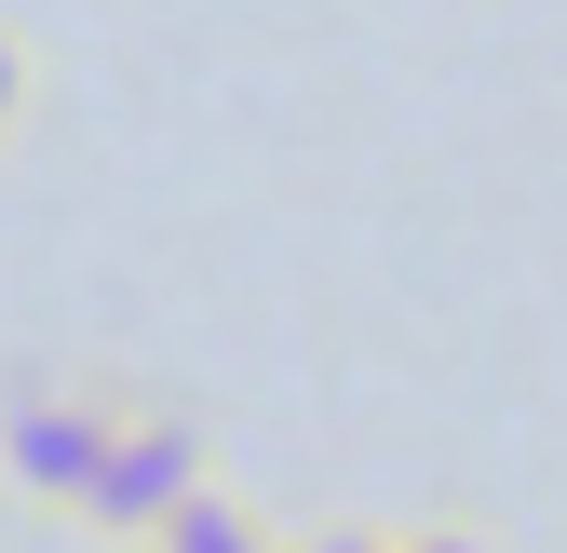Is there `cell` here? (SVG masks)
Returning a JSON list of instances; mask_svg holds the SVG:
<instances>
[{
  "label": "cell",
  "mask_w": 567,
  "mask_h": 553,
  "mask_svg": "<svg viewBox=\"0 0 567 553\" xmlns=\"http://www.w3.org/2000/svg\"><path fill=\"white\" fill-rule=\"evenodd\" d=\"M28 95H41V67H28V28H0V149H14V122H28Z\"/></svg>",
  "instance_id": "obj_4"
},
{
  "label": "cell",
  "mask_w": 567,
  "mask_h": 553,
  "mask_svg": "<svg viewBox=\"0 0 567 553\" xmlns=\"http://www.w3.org/2000/svg\"><path fill=\"white\" fill-rule=\"evenodd\" d=\"M203 472H217V446H203V419L189 405H122V432H109V459H95V487H82V526L95 540H150Z\"/></svg>",
  "instance_id": "obj_1"
},
{
  "label": "cell",
  "mask_w": 567,
  "mask_h": 553,
  "mask_svg": "<svg viewBox=\"0 0 567 553\" xmlns=\"http://www.w3.org/2000/svg\"><path fill=\"white\" fill-rule=\"evenodd\" d=\"M379 553H501L486 526H405V540H379Z\"/></svg>",
  "instance_id": "obj_5"
},
{
  "label": "cell",
  "mask_w": 567,
  "mask_h": 553,
  "mask_svg": "<svg viewBox=\"0 0 567 553\" xmlns=\"http://www.w3.org/2000/svg\"><path fill=\"white\" fill-rule=\"evenodd\" d=\"M392 526H311V540H284V553H379Z\"/></svg>",
  "instance_id": "obj_6"
},
{
  "label": "cell",
  "mask_w": 567,
  "mask_h": 553,
  "mask_svg": "<svg viewBox=\"0 0 567 553\" xmlns=\"http://www.w3.org/2000/svg\"><path fill=\"white\" fill-rule=\"evenodd\" d=\"M135 553H284V526H270L257 500H230L217 472H203V487H189V500H176L150 540H135Z\"/></svg>",
  "instance_id": "obj_3"
},
{
  "label": "cell",
  "mask_w": 567,
  "mask_h": 553,
  "mask_svg": "<svg viewBox=\"0 0 567 553\" xmlns=\"http://www.w3.org/2000/svg\"><path fill=\"white\" fill-rule=\"evenodd\" d=\"M109 432H122V392H68V378H28L14 405H0V472H14V500H28V513H68V526H82V487H95Z\"/></svg>",
  "instance_id": "obj_2"
}]
</instances>
